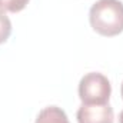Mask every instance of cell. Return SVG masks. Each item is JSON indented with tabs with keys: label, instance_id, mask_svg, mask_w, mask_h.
Here are the masks:
<instances>
[{
	"label": "cell",
	"instance_id": "obj_1",
	"mask_svg": "<svg viewBox=\"0 0 123 123\" xmlns=\"http://www.w3.org/2000/svg\"><path fill=\"white\" fill-rule=\"evenodd\" d=\"M89 22L96 33L112 37L123 31V3L120 0H97L89 12Z\"/></svg>",
	"mask_w": 123,
	"mask_h": 123
},
{
	"label": "cell",
	"instance_id": "obj_2",
	"mask_svg": "<svg viewBox=\"0 0 123 123\" xmlns=\"http://www.w3.org/2000/svg\"><path fill=\"white\" fill-rule=\"evenodd\" d=\"M110 94H112V85L105 74L92 72L80 79L79 97L85 105L109 103Z\"/></svg>",
	"mask_w": 123,
	"mask_h": 123
},
{
	"label": "cell",
	"instance_id": "obj_3",
	"mask_svg": "<svg viewBox=\"0 0 123 123\" xmlns=\"http://www.w3.org/2000/svg\"><path fill=\"white\" fill-rule=\"evenodd\" d=\"M79 123H113L115 115L109 103L103 105H82L77 110Z\"/></svg>",
	"mask_w": 123,
	"mask_h": 123
},
{
	"label": "cell",
	"instance_id": "obj_4",
	"mask_svg": "<svg viewBox=\"0 0 123 123\" xmlns=\"http://www.w3.org/2000/svg\"><path fill=\"white\" fill-rule=\"evenodd\" d=\"M34 123H70L64 110L57 106H47L42 109Z\"/></svg>",
	"mask_w": 123,
	"mask_h": 123
},
{
	"label": "cell",
	"instance_id": "obj_5",
	"mask_svg": "<svg viewBox=\"0 0 123 123\" xmlns=\"http://www.w3.org/2000/svg\"><path fill=\"white\" fill-rule=\"evenodd\" d=\"M29 0H0V12L17 13L27 6Z\"/></svg>",
	"mask_w": 123,
	"mask_h": 123
},
{
	"label": "cell",
	"instance_id": "obj_6",
	"mask_svg": "<svg viewBox=\"0 0 123 123\" xmlns=\"http://www.w3.org/2000/svg\"><path fill=\"white\" fill-rule=\"evenodd\" d=\"M12 33V22L6 16V13L0 12V44L4 43Z\"/></svg>",
	"mask_w": 123,
	"mask_h": 123
},
{
	"label": "cell",
	"instance_id": "obj_7",
	"mask_svg": "<svg viewBox=\"0 0 123 123\" xmlns=\"http://www.w3.org/2000/svg\"><path fill=\"white\" fill-rule=\"evenodd\" d=\"M119 123H123V110L120 112V115H119Z\"/></svg>",
	"mask_w": 123,
	"mask_h": 123
},
{
	"label": "cell",
	"instance_id": "obj_8",
	"mask_svg": "<svg viewBox=\"0 0 123 123\" xmlns=\"http://www.w3.org/2000/svg\"><path fill=\"white\" fill-rule=\"evenodd\" d=\"M120 93H122V99H123V83H122V87H120Z\"/></svg>",
	"mask_w": 123,
	"mask_h": 123
}]
</instances>
